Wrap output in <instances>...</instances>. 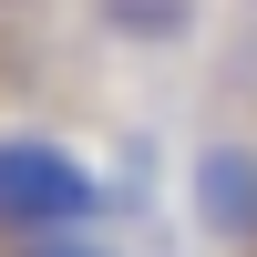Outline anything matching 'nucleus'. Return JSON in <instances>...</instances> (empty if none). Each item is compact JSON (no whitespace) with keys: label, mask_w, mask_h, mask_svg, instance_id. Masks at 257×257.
Listing matches in <instances>:
<instances>
[{"label":"nucleus","mask_w":257,"mask_h":257,"mask_svg":"<svg viewBox=\"0 0 257 257\" xmlns=\"http://www.w3.org/2000/svg\"><path fill=\"white\" fill-rule=\"evenodd\" d=\"M93 216H103V175L62 134H0V237L11 247L93 237Z\"/></svg>","instance_id":"nucleus-1"},{"label":"nucleus","mask_w":257,"mask_h":257,"mask_svg":"<svg viewBox=\"0 0 257 257\" xmlns=\"http://www.w3.org/2000/svg\"><path fill=\"white\" fill-rule=\"evenodd\" d=\"M196 226L226 257H257V144L247 134H216L196 155Z\"/></svg>","instance_id":"nucleus-2"},{"label":"nucleus","mask_w":257,"mask_h":257,"mask_svg":"<svg viewBox=\"0 0 257 257\" xmlns=\"http://www.w3.org/2000/svg\"><path fill=\"white\" fill-rule=\"evenodd\" d=\"M93 21L113 41H134V52H175L196 31V0H93Z\"/></svg>","instance_id":"nucleus-3"},{"label":"nucleus","mask_w":257,"mask_h":257,"mask_svg":"<svg viewBox=\"0 0 257 257\" xmlns=\"http://www.w3.org/2000/svg\"><path fill=\"white\" fill-rule=\"evenodd\" d=\"M11 257H113V247H93V237H41V247H11Z\"/></svg>","instance_id":"nucleus-4"}]
</instances>
